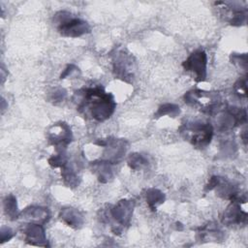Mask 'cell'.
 Wrapping results in <instances>:
<instances>
[{
    "instance_id": "obj_1",
    "label": "cell",
    "mask_w": 248,
    "mask_h": 248,
    "mask_svg": "<svg viewBox=\"0 0 248 248\" xmlns=\"http://www.w3.org/2000/svg\"><path fill=\"white\" fill-rule=\"evenodd\" d=\"M84 97L85 107H89L92 117L99 121L109 117L114 110L115 104L112 97L99 87L86 89Z\"/></svg>"
},
{
    "instance_id": "obj_2",
    "label": "cell",
    "mask_w": 248,
    "mask_h": 248,
    "mask_svg": "<svg viewBox=\"0 0 248 248\" xmlns=\"http://www.w3.org/2000/svg\"><path fill=\"white\" fill-rule=\"evenodd\" d=\"M187 71L195 73L198 80H203L206 76V54L203 50L193 52L183 63Z\"/></svg>"
},
{
    "instance_id": "obj_3",
    "label": "cell",
    "mask_w": 248,
    "mask_h": 248,
    "mask_svg": "<svg viewBox=\"0 0 248 248\" xmlns=\"http://www.w3.org/2000/svg\"><path fill=\"white\" fill-rule=\"evenodd\" d=\"M185 132L191 134V142L197 146L207 144L212 137V127L209 124L194 123L191 126H186Z\"/></svg>"
},
{
    "instance_id": "obj_4",
    "label": "cell",
    "mask_w": 248,
    "mask_h": 248,
    "mask_svg": "<svg viewBox=\"0 0 248 248\" xmlns=\"http://www.w3.org/2000/svg\"><path fill=\"white\" fill-rule=\"evenodd\" d=\"M58 30L64 36L79 37L89 31V26L85 21L81 19L70 18L62 20Z\"/></svg>"
},
{
    "instance_id": "obj_5",
    "label": "cell",
    "mask_w": 248,
    "mask_h": 248,
    "mask_svg": "<svg viewBox=\"0 0 248 248\" xmlns=\"http://www.w3.org/2000/svg\"><path fill=\"white\" fill-rule=\"evenodd\" d=\"M24 233L27 236L26 240H28L31 244L42 245L41 241H46L44 230H43V228L39 224H31V225H29L25 229Z\"/></svg>"
},
{
    "instance_id": "obj_6",
    "label": "cell",
    "mask_w": 248,
    "mask_h": 248,
    "mask_svg": "<svg viewBox=\"0 0 248 248\" xmlns=\"http://www.w3.org/2000/svg\"><path fill=\"white\" fill-rule=\"evenodd\" d=\"M132 210L133 207L131 206V204L126 201H123L112 210V215L119 223L125 224L129 221Z\"/></svg>"
}]
</instances>
